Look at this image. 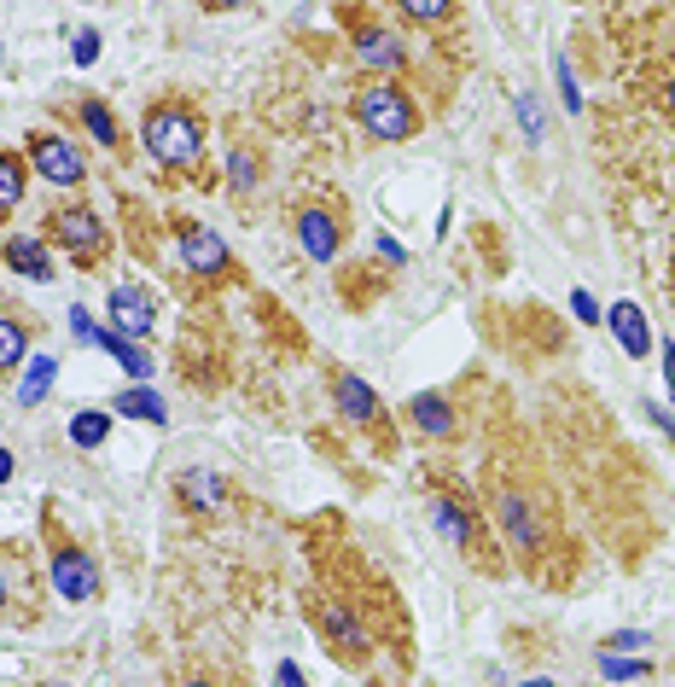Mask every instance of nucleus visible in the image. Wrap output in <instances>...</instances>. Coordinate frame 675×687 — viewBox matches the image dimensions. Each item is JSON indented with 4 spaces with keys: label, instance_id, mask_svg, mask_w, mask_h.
I'll return each instance as SVG.
<instances>
[{
    "label": "nucleus",
    "instance_id": "393cba45",
    "mask_svg": "<svg viewBox=\"0 0 675 687\" xmlns=\"http://www.w3.org/2000/svg\"><path fill=\"white\" fill-rule=\"evenodd\" d=\"M106 438H111V414L106 408H82L76 420H71V443L76 449H99Z\"/></svg>",
    "mask_w": 675,
    "mask_h": 687
},
{
    "label": "nucleus",
    "instance_id": "2eb2a0df",
    "mask_svg": "<svg viewBox=\"0 0 675 687\" xmlns=\"http://www.w3.org/2000/svg\"><path fill=\"white\" fill-rule=\"evenodd\" d=\"M41 321L29 315L24 304H0V379L19 373V367L29 361V344H36Z\"/></svg>",
    "mask_w": 675,
    "mask_h": 687
},
{
    "label": "nucleus",
    "instance_id": "6ab92c4d",
    "mask_svg": "<svg viewBox=\"0 0 675 687\" xmlns=\"http://www.w3.org/2000/svg\"><path fill=\"white\" fill-rule=\"evenodd\" d=\"M76 123L88 128L94 140L106 146V152H123V123H116V111H111L99 94H82V99H76Z\"/></svg>",
    "mask_w": 675,
    "mask_h": 687
},
{
    "label": "nucleus",
    "instance_id": "6e6552de",
    "mask_svg": "<svg viewBox=\"0 0 675 687\" xmlns=\"http://www.w3.org/2000/svg\"><path fill=\"white\" fill-rule=\"evenodd\" d=\"M309 617H315L320 641H327V652H332L338 664L361 670L367 659H373L379 635H373V624H367V617L356 612V600H344V594H309Z\"/></svg>",
    "mask_w": 675,
    "mask_h": 687
},
{
    "label": "nucleus",
    "instance_id": "72a5a7b5",
    "mask_svg": "<svg viewBox=\"0 0 675 687\" xmlns=\"http://www.w3.org/2000/svg\"><path fill=\"white\" fill-rule=\"evenodd\" d=\"M570 309H577V321H582V327H594V321H600V315H594V297H588V292L570 297Z\"/></svg>",
    "mask_w": 675,
    "mask_h": 687
},
{
    "label": "nucleus",
    "instance_id": "20e7f679",
    "mask_svg": "<svg viewBox=\"0 0 675 687\" xmlns=\"http://www.w3.org/2000/svg\"><path fill=\"white\" fill-rule=\"evenodd\" d=\"M41 240L59 245L64 257H71L76 268H88V274H99V268L111 262V250H116L111 222L94 205H82V198H64V205H53L41 216Z\"/></svg>",
    "mask_w": 675,
    "mask_h": 687
},
{
    "label": "nucleus",
    "instance_id": "7c9ffc66",
    "mask_svg": "<svg viewBox=\"0 0 675 687\" xmlns=\"http://www.w3.org/2000/svg\"><path fill=\"white\" fill-rule=\"evenodd\" d=\"M518 123H525V134H530V140H542V106H536V94H525V99H518Z\"/></svg>",
    "mask_w": 675,
    "mask_h": 687
},
{
    "label": "nucleus",
    "instance_id": "f704fd0d",
    "mask_svg": "<svg viewBox=\"0 0 675 687\" xmlns=\"http://www.w3.org/2000/svg\"><path fill=\"white\" fill-rule=\"evenodd\" d=\"M274 682H280V687H309V682H303V670H297V664H280V670H274Z\"/></svg>",
    "mask_w": 675,
    "mask_h": 687
},
{
    "label": "nucleus",
    "instance_id": "c756f323",
    "mask_svg": "<svg viewBox=\"0 0 675 687\" xmlns=\"http://www.w3.org/2000/svg\"><path fill=\"white\" fill-rule=\"evenodd\" d=\"M553 64H560V99H565V111H582V88H577V82H570V59L560 53Z\"/></svg>",
    "mask_w": 675,
    "mask_h": 687
},
{
    "label": "nucleus",
    "instance_id": "5701e85b",
    "mask_svg": "<svg viewBox=\"0 0 675 687\" xmlns=\"http://www.w3.org/2000/svg\"><path fill=\"white\" fill-rule=\"evenodd\" d=\"M111 408H116V414H128V420L169 426V408H163V396L151 391V384H128V391H116V396H111Z\"/></svg>",
    "mask_w": 675,
    "mask_h": 687
},
{
    "label": "nucleus",
    "instance_id": "e433bc0d",
    "mask_svg": "<svg viewBox=\"0 0 675 687\" xmlns=\"http://www.w3.org/2000/svg\"><path fill=\"white\" fill-rule=\"evenodd\" d=\"M379 257H391V262H408V250H402L396 240H384V233H379Z\"/></svg>",
    "mask_w": 675,
    "mask_h": 687
},
{
    "label": "nucleus",
    "instance_id": "c85d7f7f",
    "mask_svg": "<svg viewBox=\"0 0 675 687\" xmlns=\"http://www.w3.org/2000/svg\"><path fill=\"white\" fill-rule=\"evenodd\" d=\"M640 647H652L647 629H617V635H605V652H640Z\"/></svg>",
    "mask_w": 675,
    "mask_h": 687
},
{
    "label": "nucleus",
    "instance_id": "dca6fc26",
    "mask_svg": "<svg viewBox=\"0 0 675 687\" xmlns=\"http://www.w3.org/2000/svg\"><path fill=\"white\" fill-rule=\"evenodd\" d=\"M408 426L419 431V438H431V443H454V438H461V414H454L449 391H419L408 402Z\"/></svg>",
    "mask_w": 675,
    "mask_h": 687
},
{
    "label": "nucleus",
    "instance_id": "cd10ccee",
    "mask_svg": "<svg viewBox=\"0 0 675 687\" xmlns=\"http://www.w3.org/2000/svg\"><path fill=\"white\" fill-rule=\"evenodd\" d=\"M600 676H605V682H640V676H652V664L617 659V652H600Z\"/></svg>",
    "mask_w": 675,
    "mask_h": 687
},
{
    "label": "nucleus",
    "instance_id": "f3484780",
    "mask_svg": "<svg viewBox=\"0 0 675 687\" xmlns=\"http://www.w3.org/2000/svg\"><path fill=\"white\" fill-rule=\"evenodd\" d=\"M0 262L24 280H53V250H47V240H36V233H7V240H0Z\"/></svg>",
    "mask_w": 675,
    "mask_h": 687
},
{
    "label": "nucleus",
    "instance_id": "4be33fe9",
    "mask_svg": "<svg viewBox=\"0 0 675 687\" xmlns=\"http://www.w3.org/2000/svg\"><path fill=\"white\" fill-rule=\"evenodd\" d=\"M99 349H106V356H116V367H123V373L128 379H151V356H146V349L140 344H134V339H123V332H111V327H99V339H94Z\"/></svg>",
    "mask_w": 675,
    "mask_h": 687
},
{
    "label": "nucleus",
    "instance_id": "a211bd4d",
    "mask_svg": "<svg viewBox=\"0 0 675 687\" xmlns=\"http://www.w3.org/2000/svg\"><path fill=\"white\" fill-rule=\"evenodd\" d=\"M605 321H612V332H617V344H623V356L629 361H647L652 356V327H647V315H640V304H612L605 309Z\"/></svg>",
    "mask_w": 675,
    "mask_h": 687
},
{
    "label": "nucleus",
    "instance_id": "0eeeda50",
    "mask_svg": "<svg viewBox=\"0 0 675 687\" xmlns=\"http://www.w3.org/2000/svg\"><path fill=\"white\" fill-rule=\"evenodd\" d=\"M349 111H356V128H367L373 140H391V146L414 140L419 123H426V116H419V106H414V94L402 88V82H373V76H367L361 88H356Z\"/></svg>",
    "mask_w": 675,
    "mask_h": 687
},
{
    "label": "nucleus",
    "instance_id": "7ed1b4c3",
    "mask_svg": "<svg viewBox=\"0 0 675 687\" xmlns=\"http://www.w3.org/2000/svg\"><path fill=\"white\" fill-rule=\"evenodd\" d=\"M426 513H431V530L461 554L466 565H478L483 577H501L506 572V554H501V536L489 530V518L478 507V495L466 490L461 478L449 473H426Z\"/></svg>",
    "mask_w": 675,
    "mask_h": 687
},
{
    "label": "nucleus",
    "instance_id": "423d86ee",
    "mask_svg": "<svg viewBox=\"0 0 675 687\" xmlns=\"http://www.w3.org/2000/svg\"><path fill=\"white\" fill-rule=\"evenodd\" d=\"M41 536H47V565H53V589L71 600V606H88V600L106 589V572H99V560L76 542L71 530L59 525V507H41Z\"/></svg>",
    "mask_w": 675,
    "mask_h": 687
},
{
    "label": "nucleus",
    "instance_id": "aec40b11",
    "mask_svg": "<svg viewBox=\"0 0 675 687\" xmlns=\"http://www.w3.org/2000/svg\"><path fill=\"white\" fill-rule=\"evenodd\" d=\"M29 193V158L12 152V146H0V228L12 222V210L24 205Z\"/></svg>",
    "mask_w": 675,
    "mask_h": 687
},
{
    "label": "nucleus",
    "instance_id": "473e14b6",
    "mask_svg": "<svg viewBox=\"0 0 675 687\" xmlns=\"http://www.w3.org/2000/svg\"><path fill=\"white\" fill-rule=\"evenodd\" d=\"M71 332H76V344H94V339H99V327H94V315H88V309H82V304L71 309Z\"/></svg>",
    "mask_w": 675,
    "mask_h": 687
},
{
    "label": "nucleus",
    "instance_id": "ea45409f",
    "mask_svg": "<svg viewBox=\"0 0 675 687\" xmlns=\"http://www.w3.org/2000/svg\"><path fill=\"white\" fill-rule=\"evenodd\" d=\"M670 111H675V71H670Z\"/></svg>",
    "mask_w": 675,
    "mask_h": 687
},
{
    "label": "nucleus",
    "instance_id": "b1692460",
    "mask_svg": "<svg viewBox=\"0 0 675 687\" xmlns=\"http://www.w3.org/2000/svg\"><path fill=\"white\" fill-rule=\"evenodd\" d=\"M53 379H59V361H53V356H29V373H24V384H19V408H36Z\"/></svg>",
    "mask_w": 675,
    "mask_h": 687
},
{
    "label": "nucleus",
    "instance_id": "f257e3e1",
    "mask_svg": "<svg viewBox=\"0 0 675 687\" xmlns=\"http://www.w3.org/2000/svg\"><path fill=\"white\" fill-rule=\"evenodd\" d=\"M140 146L169 181H210V116L187 94H163L140 111Z\"/></svg>",
    "mask_w": 675,
    "mask_h": 687
},
{
    "label": "nucleus",
    "instance_id": "1a4fd4ad",
    "mask_svg": "<svg viewBox=\"0 0 675 687\" xmlns=\"http://www.w3.org/2000/svg\"><path fill=\"white\" fill-rule=\"evenodd\" d=\"M169 228H175L181 268L198 280V292L233 286V280H240V262H233V250L222 245V233H210L205 222H193V216H169Z\"/></svg>",
    "mask_w": 675,
    "mask_h": 687
},
{
    "label": "nucleus",
    "instance_id": "79ce46f5",
    "mask_svg": "<svg viewBox=\"0 0 675 687\" xmlns=\"http://www.w3.org/2000/svg\"><path fill=\"white\" fill-rule=\"evenodd\" d=\"M36 687H53V682H36Z\"/></svg>",
    "mask_w": 675,
    "mask_h": 687
},
{
    "label": "nucleus",
    "instance_id": "9d476101",
    "mask_svg": "<svg viewBox=\"0 0 675 687\" xmlns=\"http://www.w3.org/2000/svg\"><path fill=\"white\" fill-rule=\"evenodd\" d=\"M41 612V572L24 542L0 536V624H36Z\"/></svg>",
    "mask_w": 675,
    "mask_h": 687
},
{
    "label": "nucleus",
    "instance_id": "ddd939ff",
    "mask_svg": "<svg viewBox=\"0 0 675 687\" xmlns=\"http://www.w3.org/2000/svg\"><path fill=\"white\" fill-rule=\"evenodd\" d=\"M24 158H29V175H41L47 187L76 193L82 181H88V158H82V146L64 140V134H53V128H36V134H29Z\"/></svg>",
    "mask_w": 675,
    "mask_h": 687
},
{
    "label": "nucleus",
    "instance_id": "39448f33",
    "mask_svg": "<svg viewBox=\"0 0 675 687\" xmlns=\"http://www.w3.org/2000/svg\"><path fill=\"white\" fill-rule=\"evenodd\" d=\"M338 24H344L356 64L373 82H396L402 71H408V36H402L384 12H373V7H344V12H338Z\"/></svg>",
    "mask_w": 675,
    "mask_h": 687
},
{
    "label": "nucleus",
    "instance_id": "a878e982",
    "mask_svg": "<svg viewBox=\"0 0 675 687\" xmlns=\"http://www.w3.org/2000/svg\"><path fill=\"white\" fill-rule=\"evenodd\" d=\"M396 19L402 24H454L461 19V7H449V0H402Z\"/></svg>",
    "mask_w": 675,
    "mask_h": 687
},
{
    "label": "nucleus",
    "instance_id": "2f4dec72",
    "mask_svg": "<svg viewBox=\"0 0 675 687\" xmlns=\"http://www.w3.org/2000/svg\"><path fill=\"white\" fill-rule=\"evenodd\" d=\"M71 59H76V64H94V59H99V36H94V29H76V47H71Z\"/></svg>",
    "mask_w": 675,
    "mask_h": 687
},
{
    "label": "nucleus",
    "instance_id": "c9c22d12",
    "mask_svg": "<svg viewBox=\"0 0 675 687\" xmlns=\"http://www.w3.org/2000/svg\"><path fill=\"white\" fill-rule=\"evenodd\" d=\"M175 687H228V682H216V676H205V670H193V676H181Z\"/></svg>",
    "mask_w": 675,
    "mask_h": 687
},
{
    "label": "nucleus",
    "instance_id": "f8f14e48",
    "mask_svg": "<svg viewBox=\"0 0 675 687\" xmlns=\"http://www.w3.org/2000/svg\"><path fill=\"white\" fill-rule=\"evenodd\" d=\"M292 233L309 262H338V250L349 240V205L344 198H309L292 210Z\"/></svg>",
    "mask_w": 675,
    "mask_h": 687
},
{
    "label": "nucleus",
    "instance_id": "9b49d317",
    "mask_svg": "<svg viewBox=\"0 0 675 687\" xmlns=\"http://www.w3.org/2000/svg\"><path fill=\"white\" fill-rule=\"evenodd\" d=\"M327 391H332V402H338V414H344L349 426H361L367 438H373L384 455L396 449V426H391V414H384V402H379V391L367 379H356L349 367H332L327 373Z\"/></svg>",
    "mask_w": 675,
    "mask_h": 687
},
{
    "label": "nucleus",
    "instance_id": "a19ab883",
    "mask_svg": "<svg viewBox=\"0 0 675 687\" xmlns=\"http://www.w3.org/2000/svg\"><path fill=\"white\" fill-rule=\"evenodd\" d=\"M525 687H553V682H525Z\"/></svg>",
    "mask_w": 675,
    "mask_h": 687
},
{
    "label": "nucleus",
    "instance_id": "4468645a",
    "mask_svg": "<svg viewBox=\"0 0 675 687\" xmlns=\"http://www.w3.org/2000/svg\"><path fill=\"white\" fill-rule=\"evenodd\" d=\"M106 315H111V332H123V339H151L158 332V292L146 286V280H116L111 297H106Z\"/></svg>",
    "mask_w": 675,
    "mask_h": 687
},
{
    "label": "nucleus",
    "instance_id": "58836bf2",
    "mask_svg": "<svg viewBox=\"0 0 675 687\" xmlns=\"http://www.w3.org/2000/svg\"><path fill=\"white\" fill-rule=\"evenodd\" d=\"M12 478V449H0V483Z\"/></svg>",
    "mask_w": 675,
    "mask_h": 687
},
{
    "label": "nucleus",
    "instance_id": "bb28decb",
    "mask_svg": "<svg viewBox=\"0 0 675 687\" xmlns=\"http://www.w3.org/2000/svg\"><path fill=\"white\" fill-rule=\"evenodd\" d=\"M228 181H233V193H257V181H262V158L240 146V152L228 158Z\"/></svg>",
    "mask_w": 675,
    "mask_h": 687
},
{
    "label": "nucleus",
    "instance_id": "412c9836",
    "mask_svg": "<svg viewBox=\"0 0 675 687\" xmlns=\"http://www.w3.org/2000/svg\"><path fill=\"white\" fill-rule=\"evenodd\" d=\"M175 495L187 501L193 513H222V501H228V483L216 478V473H181V478H175Z\"/></svg>",
    "mask_w": 675,
    "mask_h": 687
},
{
    "label": "nucleus",
    "instance_id": "f03ea898",
    "mask_svg": "<svg viewBox=\"0 0 675 687\" xmlns=\"http://www.w3.org/2000/svg\"><path fill=\"white\" fill-rule=\"evenodd\" d=\"M489 513H495V536L501 548H513L518 560L530 565V572H542L548 554H560V525H553V501L525 483L513 473V466H495L489 473Z\"/></svg>",
    "mask_w": 675,
    "mask_h": 687
},
{
    "label": "nucleus",
    "instance_id": "4c0bfd02",
    "mask_svg": "<svg viewBox=\"0 0 675 687\" xmlns=\"http://www.w3.org/2000/svg\"><path fill=\"white\" fill-rule=\"evenodd\" d=\"M664 373H670V396H675V344L664 339Z\"/></svg>",
    "mask_w": 675,
    "mask_h": 687
}]
</instances>
